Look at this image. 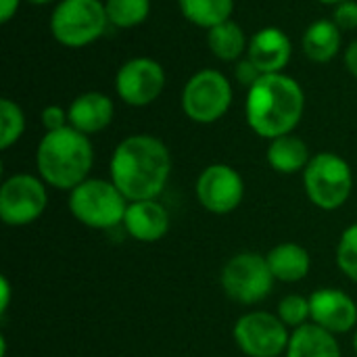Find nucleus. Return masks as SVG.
<instances>
[{"instance_id": "obj_1", "label": "nucleus", "mask_w": 357, "mask_h": 357, "mask_svg": "<svg viewBox=\"0 0 357 357\" xmlns=\"http://www.w3.org/2000/svg\"><path fill=\"white\" fill-rule=\"evenodd\" d=\"M109 174L130 203L159 199L172 174L169 149L149 134L128 136L113 151Z\"/></svg>"}, {"instance_id": "obj_2", "label": "nucleus", "mask_w": 357, "mask_h": 357, "mask_svg": "<svg viewBox=\"0 0 357 357\" xmlns=\"http://www.w3.org/2000/svg\"><path fill=\"white\" fill-rule=\"evenodd\" d=\"M305 109V94L297 79L284 73L261 75L247 92L245 115L249 128L268 140L291 134Z\"/></svg>"}, {"instance_id": "obj_3", "label": "nucleus", "mask_w": 357, "mask_h": 357, "mask_svg": "<svg viewBox=\"0 0 357 357\" xmlns=\"http://www.w3.org/2000/svg\"><path fill=\"white\" fill-rule=\"evenodd\" d=\"M94 163V149L86 134L67 126L56 132H46L36 151V165L46 186L56 190H73L84 180Z\"/></svg>"}, {"instance_id": "obj_4", "label": "nucleus", "mask_w": 357, "mask_h": 357, "mask_svg": "<svg viewBox=\"0 0 357 357\" xmlns=\"http://www.w3.org/2000/svg\"><path fill=\"white\" fill-rule=\"evenodd\" d=\"M130 201L111 182L88 178L69 192L71 215L92 230H111L123 224Z\"/></svg>"}, {"instance_id": "obj_5", "label": "nucleus", "mask_w": 357, "mask_h": 357, "mask_svg": "<svg viewBox=\"0 0 357 357\" xmlns=\"http://www.w3.org/2000/svg\"><path fill=\"white\" fill-rule=\"evenodd\" d=\"M303 186L307 199L322 211L341 209L354 190V174L349 163L335 153H318L303 169Z\"/></svg>"}, {"instance_id": "obj_6", "label": "nucleus", "mask_w": 357, "mask_h": 357, "mask_svg": "<svg viewBox=\"0 0 357 357\" xmlns=\"http://www.w3.org/2000/svg\"><path fill=\"white\" fill-rule=\"evenodd\" d=\"M109 25L100 0H61L50 15L54 40L67 48H82L98 40Z\"/></svg>"}, {"instance_id": "obj_7", "label": "nucleus", "mask_w": 357, "mask_h": 357, "mask_svg": "<svg viewBox=\"0 0 357 357\" xmlns=\"http://www.w3.org/2000/svg\"><path fill=\"white\" fill-rule=\"evenodd\" d=\"M276 278L268 266L266 255L257 251H243L232 255L220 274V284L228 299L241 305L261 303L274 289Z\"/></svg>"}, {"instance_id": "obj_8", "label": "nucleus", "mask_w": 357, "mask_h": 357, "mask_svg": "<svg viewBox=\"0 0 357 357\" xmlns=\"http://www.w3.org/2000/svg\"><path fill=\"white\" fill-rule=\"evenodd\" d=\"M232 105V84L218 69L197 71L182 90V109L197 123H213Z\"/></svg>"}, {"instance_id": "obj_9", "label": "nucleus", "mask_w": 357, "mask_h": 357, "mask_svg": "<svg viewBox=\"0 0 357 357\" xmlns=\"http://www.w3.org/2000/svg\"><path fill=\"white\" fill-rule=\"evenodd\" d=\"M236 347L247 357H282L287 354L291 333L276 314L247 312L241 316L232 331Z\"/></svg>"}, {"instance_id": "obj_10", "label": "nucleus", "mask_w": 357, "mask_h": 357, "mask_svg": "<svg viewBox=\"0 0 357 357\" xmlns=\"http://www.w3.org/2000/svg\"><path fill=\"white\" fill-rule=\"evenodd\" d=\"M48 205V190L42 178L13 174L0 186V220L10 228L33 224Z\"/></svg>"}, {"instance_id": "obj_11", "label": "nucleus", "mask_w": 357, "mask_h": 357, "mask_svg": "<svg viewBox=\"0 0 357 357\" xmlns=\"http://www.w3.org/2000/svg\"><path fill=\"white\" fill-rule=\"evenodd\" d=\"M195 195L205 211L213 215H228L243 203L245 182L234 167L226 163H213L197 178Z\"/></svg>"}, {"instance_id": "obj_12", "label": "nucleus", "mask_w": 357, "mask_h": 357, "mask_svg": "<svg viewBox=\"0 0 357 357\" xmlns=\"http://www.w3.org/2000/svg\"><path fill=\"white\" fill-rule=\"evenodd\" d=\"M165 88V69L149 56L126 61L115 75L117 96L130 107H146L159 98Z\"/></svg>"}, {"instance_id": "obj_13", "label": "nucleus", "mask_w": 357, "mask_h": 357, "mask_svg": "<svg viewBox=\"0 0 357 357\" xmlns=\"http://www.w3.org/2000/svg\"><path fill=\"white\" fill-rule=\"evenodd\" d=\"M312 322L333 335H347L357 328V303L341 289H318L310 295Z\"/></svg>"}, {"instance_id": "obj_14", "label": "nucleus", "mask_w": 357, "mask_h": 357, "mask_svg": "<svg viewBox=\"0 0 357 357\" xmlns=\"http://www.w3.org/2000/svg\"><path fill=\"white\" fill-rule=\"evenodd\" d=\"M293 54L291 38L280 27H264L251 40L247 48V59L261 71L268 73H282L289 65Z\"/></svg>"}, {"instance_id": "obj_15", "label": "nucleus", "mask_w": 357, "mask_h": 357, "mask_svg": "<svg viewBox=\"0 0 357 357\" xmlns=\"http://www.w3.org/2000/svg\"><path fill=\"white\" fill-rule=\"evenodd\" d=\"M126 232L138 243H157L169 232V211L157 201H132L123 218Z\"/></svg>"}, {"instance_id": "obj_16", "label": "nucleus", "mask_w": 357, "mask_h": 357, "mask_svg": "<svg viewBox=\"0 0 357 357\" xmlns=\"http://www.w3.org/2000/svg\"><path fill=\"white\" fill-rule=\"evenodd\" d=\"M67 113H69V126L90 136L102 132L113 121L115 105L102 92H84L69 105Z\"/></svg>"}, {"instance_id": "obj_17", "label": "nucleus", "mask_w": 357, "mask_h": 357, "mask_svg": "<svg viewBox=\"0 0 357 357\" xmlns=\"http://www.w3.org/2000/svg\"><path fill=\"white\" fill-rule=\"evenodd\" d=\"M268 266L272 270V276L278 282L295 284L307 278L312 270V257L305 247L297 243H280L272 247L266 255Z\"/></svg>"}, {"instance_id": "obj_18", "label": "nucleus", "mask_w": 357, "mask_h": 357, "mask_svg": "<svg viewBox=\"0 0 357 357\" xmlns=\"http://www.w3.org/2000/svg\"><path fill=\"white\" fill-rule=\"evenodd\" d=\"M284 357H341L337 335L307 322L291 333Z\"/></svg>"}, {"instance_id": "obj_19", "label": "nucleus", "mask_w": 357, "mask_h": 357, "mask_svg": "<svg viewBox=\"0 0 357 357\" xmlns=\"http://www.w3.org/2000/svg\"><path fill=\"white\" fill-rule=\"evenodd\" d=\"M266 157H268V165L274 172L287 174V176L303 172L312 159L307 144L299 136H293V134L274 138L268 146Z\"/></svg>"}, {"instance_id": "obj_20", "label": "nucleus", "mask_w": 357, "mask_h": 357, "mask_svg": "<svg viewBox=\"0 0 357 357\" xmlns=\"http://www.w3.org/2000/svg\"><path fill=\"white\" fill-rule=\"evenodd\" d=\"M341 48V29L331 19L314 21L303 33V52L314 63H331Z\"/></svg>"}, {"instance_id": "obj_21", "label": "nucleus", "mask_w": 357, "mask_h": 357, "mask_svg": "<svg viewBox=\"0 0 357 357\" xmlns=\"http://www.w3.org/2000/svg\"><path fill=\"white\" fill-rule=\"evenodd\" d=\"M178 4L184 19L205 29L230 21L234 10V0H178Z\"/></svg>"}, {"instance_id": "obj_22", "label": "nucleus", "mask_w": 357, "mask_h": 357, "mask_svg": "<svg viewBox=\"0 0 357 357\" xmlns=\"http://www.w3.org/2000/svg\"><path fill=\"white\" fill-rule=\"evenodd\" d=\"M207 44L211 52L222 61H236L249 48L243 27L234 21H226L211 27L207 33Z\"/></svg>"}, {"instance_id": "obj_23", "label": "nucleus", "mask_w": 357, "mask_h": 357, "mask_svg": "<svg viewBox=\"0 0 357 357\" xmlns=\"http://www.w3.org/2000/svg\"><path fill=\"white\" fill-rule=\"evenodd\" d=\"M109 23L121 29L140 25L151 13V0H107Z\"/></svg>"}, {"instance_id": "obj_24", "label": "nucleus", "mask_w": 357, "mask_h": 357, "mask_svg": "<svg viewBox=\"0 0 357 357\" xmlns=\"http://www.w3.org/2000/svg\"><path fill=\"white\" fill-rule=\"evenodd\" d=\"M25 132V115L21 107L10 100L2 98L0 100V149L6 151L10 149Z\"/></svg>"}, {"instance_id": "obj_25", "label": "nucleus", "mask_w": 357, "mask_h": 357, "mask_svg": "<svg viewBox=\"0 0 357 357\" xmlns=\"http://www.w3.org/2000/svg\"><path fill=\"white\" fill-rule=\"evenodd\" d=\"M276 316L282 320V324H287L289 328H299L303 324H307L312 320V307H310V297L303 295H287L284 299H280Z\"/></svg>"}, {"instance_id": "obj_26", "label": "nucleus", "mask_w": 357, "mask_h": 357, "mask_svg": "<svg viewBox=\"0 0 357 357\" xmlns=\"http://www.w3.org/2000/svg\"><path fill=\"white\" fill-rule=\"evenodd\" d=\"M337 266L339 270L357 284V222L343 230L337 245Z\"/></svg>"}, {"instance_id": "obj_27", "label": "nucleus", "mask_w": 357, "mask_h": 357, "mask_svg": "<svg viewBox=\"0 0 357 357\" xmlns=\"http://www.w3.org/2000/svg\"><path fill=\"white\" fill-rule=\"evenodd\" d=\"M42 126L46 132H56L69 126V113L59 107V105H50L42 111Z\"/></svg>"}, {"instance_id": "obj_28", "label": "nucleus", "mask_w": 357, "mask_h": 357, "mask_svg": "<svg viewBox=\"0 0 357 357\" xmlns=\"http://www.w3.org/2000/svg\"><path fill=\"white\" fill-rule=\"evenodd\" d=\"M333 21L337 23L339 29H357V2L356 0H345L337 4Z\"/></svg>"}, {"instance_id": "obj_29", "label": "nucleus", "mask_w": 357, "mask_h": 357, "mask_svg": "<svg viewBox=\"0 0 357 357\" xmlns=\"http://www.w3.org/2000/svg\"><path fill=\"white\" fill-rule=\"evenodd\" d=\"M234 75H236V82H238V84L251 88V86L261 77V71H259L249 59H245V61H238V63H236Z\"/></svg>"}, {"instance_id": "obj_30", "label": "nucleus", "mask_w": 357, "mask_h": 357, "mask_svg": "<svg viewBox=\"0 0 357 357\" xmlns=\"http://www.w3.org/2000/svg\"><path fill=\"white\" fill-rule=\"evenodd\" d=\"M19 4L21 0H0V23H8L15 17Z\"/></svg>"}, {"instance_id": "obj_31", "label": "nucleus", "mask_w": 357, "mask_h": 357, "mask_svg": "<svg viewBox=\"0 0 357 357\" xmlns=\"http://www.w3.org/2000/svg\"><path fill=\"white\" fill-rule=\"evenodd\" d=\"M10 295H13V289H10V282L6 276H0V314H4L10 305Z\"/></svg>"}, {"instance_id": "obj_32", "label": "nucleus", "mask_w": 357, "mask_h": 357, "mask_svg": "<svg viewBox=\"0 0 357 357\" xmlns=\"http://www.w3.org/2000/svg\"><path fill=\"white\" fill-rule=\"evenodd\" d=\"M345 67L354 77H357V40H354L345 50Z\"/></svg>"}, {"instance_id": "obj_33", "label": "nucleus", "mask_w": 357, "mask_h": 357, "mask_svg": "<svg viewBox=\"0 0 357 357\" xmlns=\"http://www.w3.org/2000/svg\"><path fill=\"white\" fill-rule=\"evenodd\" d=\"M322 4H333V6H337V4H341V2H345V0H320Z\"/></svg>"}, {"instance_id": "obj_34", "label": "nucleus", "mask_w": 357, "mask_h": 357, "mask_svg": "<svg viewBox=\"0 0 357 357\" xmlns=\"http://www.w3.org/2000/svg\"><path fill=\"white\" fill-rule=\"evenodd\" d=\"M27 2H31V4H50L52 0H27Z\"/></svg>"}, {"instance_id": "obj_35", "label": "nucleus", "mask_w": 357, "mask_h": 357, "mask_svg": "<svg viewBox=\"0 0 357 357\" xmlns=\"http://www.w3.org/2000/svg\"><path fill=\"white\" fill-rule=\"evenodd\" d=\"M354 349H356V354H357V328H356V333H354Z\"/></svg>"}]
</instances>
